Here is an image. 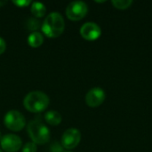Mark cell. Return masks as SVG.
<instances>
[{"mask_svg":"<svg viewBox=\"0 0 152 152\" xmlns=\"http://www.w3.org/2000/svg\"><path fill=\"white\" fill-rule=\"evenodd\" d=\"M44 118H45V122L48 125L53 126L60 125L61 120H62L61 115L58 111H56V110H49V111H47L45 114Z\"/></svg>","mask_w":152,"mask_h":152,"instance_id":"obj_10","label":"cell"},{"mask_svg":"<svg viewBox=\"0 0 152 152\" xmlns=\"http://www.w3.org/2000/svg\"><path fill=\"white\" fill-rule=\"evenodd\" d=\"M27 130L31 142H33L37 145L45 144L50 140L51 132L49 128L37 119L31 120L28 125Z\"/></svg>","mask_w":152,"mask_h":152,"instance_id":"obj_3","label":"cell"},{"mask_svg":"<svg viewBox=\"0 0 152 152\" xmlns=\"http://www.w3.org/2000/svg\"><path fill=\"white\" fill-rule=\"evenodd\" d=\"M22 152H37V144L34 143L33 142H28L27 143H25L21 149Z\"/></svg>","mask_w":152,"mask_h":152,"instance_id":"obj_15","label":"cell"},{"mask_svg":"<svg viewBox=\"0 0 152 152\" xmlns=\"http://www.w3.org/2000/svg\"><path fill=\"white\" fill-rule=\"evenodd\" d=\"M6 50V43L3 37H0V55L3 54Z\"/></svg>","mask_w":152,"mask_h":152,"instance_id":"obj_18","label":"cell"},{"mask_svg":"<svg viewBox=\"0 0 152 152\" xmlns=\"http://www.w3.org/2000/svg\"><path fill=\"white\" fill-rule=\"evenodd\" d=\"M41 26H42V24H41L40 20L35 17L28 18L26 21V28L32 32L37 31V29H39L41 28Z\"/></svg>","mask_w":152,"mask_h":152,"instance_id":"obj_13","label":"cell"},{"mask_svg":"<svg viewBox=\"0 0 152 152\" xmlns=\"http://www.w3.org/2000/svg\"><path fill=\"white\" fill-rule=\"evenodd\" d=\"M105 1H95V3H104Z\"/></svg>","mask_w":152,"mask_h":152,"instance_id":"obj_20","label":"cell"},{"mask_svg":"<svg viewBox=\"0 0 152 152\" xmlns=\"http://www.w3.org/2000/svg\"><path fill=\"white\" fill-rule=\"evenodd\" d=\"M4 123L9 130L12 132H20L26 126V118L19 110H12L4 115Z\"/></svg>","mask_w":152,"mask_h":152,"instance_id":"obj_4","label":"cell"},{"mask_svg":"<svg viewBox=\"0 0 152 152\" xmlns=\"http://www.w3.org/2000/svg\"><path fill=\"white\" fill-rule=\"evenodd\" d=\"M28 44L29 46L33 48H37L41 46L44 43V36L42 33L36 31V32H31L29 36L28 37Z\"/></svg>","mask_w":152,"mask_h":152,"instance_id":"obj_11","label":"cell"},{"mask_svg":"<svg viewBox=\"0 0 152 152\" xmlns=\"http://www.w3.org/2000/svg\"><path fill=\"white\" fill-rule=\"evenodd\" d=\"M0 140H1V133H0Z\"/></svg>","mask_w":152,"mask_h":152,"instance_id":"obj_22","label":"cell"},{"mask_svg":"<svg viewBox=\"0 0 152 152\" xmlns=\"http://www.w3.org/2000/svg\"><path fill=\"white\" fill-rule=\"evenodd\" d=\"M106 94L103 89L94 87L90 89L86 95V103L90 108H97L105 101Z\"/></svg>","mask_w":152,"mask_h":152,"instance_id":"obj_8","label":"cell"},{"mask_svg":"<svg viewBox=\"0 0 152 152\" xmlns=\"http://www.w3.org/2000/svg\"><path fill=\"white\" fill-rule=\"evenodd\" d=\"M81 141V133L77 128H69L67 129L61 140V144L66 150L75 149Z\"/></svg>","mask_w":152,"mask_h":152,"instance_id":"obj_6","label":"cell"},{"mask_svg":"<svg viewBox=\"0 0 152 152\" xmlns=\"http://www.w3.org/2000/svg\"><path fill=\"white\" fill-rule=\"evenodd\" d=\"M1 149L5 152H17L22 147V141L20 136L12 134L4 135L0 140Z\"/></svg>","mask_w":152,"mask_h":152,"instance_id":"obj_7","label":"cell"},{"mask_svg":"<svg viewBox=\"0 0 152 152\" xmlns=\"http://www.w3.org/2000/svg\"><path fill=\"white\" fill-rule=\"evenodd\" d=\"M63 152H72V151H63Z\"/></svg>","mask_w":152,"mask_h":152,"instance_id":"obj_21","label":"cell"},{"mask_svg":"<svg viewBox=\"0 0 152 152\" xmlns=\"http://www.w3.org/2000/svg\"><path fill=\"white\" fill-rule=\"evenodd\" d=\"M12 3L16 5L17 7H20V8H25L27 6H28L29 4H31V1L30 0H13L12 1Z\"/></svg>","mask_w":152,"mask_h":152,"instance_id":"obj_16","label":"cell"},{"mask_svg":"<svg viewBox=\"0 0 152 152\" xmlns=\"http://www.w3.org/2000/svg\"><path fill=\"white\" fill-rule=\"evenodd\" d=\"M88 12L87 4L83 1H73L66 8V16L72 21H78L84 19Z\"/></svg>","mask_w":152,"mask_h":152,"instance_id":"obj_5","label":"cell"},{"mask_svg":"<svg viewBox=\"0 0 152 152\" xmlns=\"http://www.w3.org/2000/svg\"><path fill=\"white\" fill-rule=\"evenodd\" d=\"M50 99L46 94L42 91H32L23 99L24 108L31 113H40L47 109Z\"/></svg>","mask_w":152,"mask_h":152,"instance_id":"obj_2","label":"cell"},{"mask_svg":"<svg viewBox=\"0 0 152 152\" xmlns=\"http://www.w3.org/2000/svg\"><path fill=\"white\" fill-rule=\"evenodd\" d=\"M113 6L119 10H126L133 4L132 0H113L111 1Z\"/></svg>","mask_w":152,"mask_h":152,"instance_id":"obj_14","label":"cell"},{"mask_svg":"<svg viewBox=\"0 0 152 152\" xmlns=\"http://www.w3.org/2000/svg\"><path fill=\"white\" fill-rule=\"evenodd\" d=\"M30 12L33 14V16L37 19L43 18L46 13V7L43 3L40 2H32Z\"/></svg>","mask_w":152,"mask_h":152,"instance_id":"obj_12","label":"cell"},{"mask_svg":"<svg viewBox=\"0 0 152 152\" xmlns=\"http://www.w3.org/2000/svg\"><path fill=\"white\" fill-rule=\"evenodd\" d=\"M7 2L6 1H3V0H0V7H2V6H4L5 4H6Z\"/></svg>","mask_w":152,"mask_h":152,"instance_id":"obj_19","label":"cell"},{"mask_svg":"<svg viewBox=\"0 0 152 152\" xmlns=\"http://www.w3.org/2000/svg\"><path fill=\"white\" fill-rule=\"evenodd\" d=\"M0 152H3V151H2V150H0Z\"/></svg>","mask_w":152,"mask_h":152,"instance_id":"obj_23","label":"cell"},{"mask_svg":"<svg viewBox=\"0 0 152 152\" xmlns=\"http://www.w3.org/2000/svg\"><path fill=\"white\" fill-rule=\"evenodd\" d=\"M65 29V21L63 16L58 12H50L44 20L41 30L43 34L50 38L60 37Z\"/></svg>","mask_w":152,"mask_h":152,"instance_id":"obj_1","label":"cell"},{"mask_svg":"<svg viewBox=\"0 0 152 152\" xmlns=\"http://www.w3.org/2000/svg\"><path fill=\"white\" fill-rule=\"evenodd\" d=\"M80 35L87 41H94L101 37L102 29L94 22H86L80 28Z\"/></svg>","mask_w":152,"mask_h":152,"instance_id":"obj_9","label":"cell"},{"mask_svg":"<svg viewBox=\"0 0 152 152\" xmlns=\"http://www.w3.org/2000/svg\"><path fill=\"white\" fill-rule=\"evenodd\" d=\"M63 149L64 148L62 147V145L58 142H54L50 146V151L51 152H63L64 151Z\"/></svg>","mask_w":152,"mask_h":152,"instance_id":"obj_17","label":"cell"}]
</instances>
